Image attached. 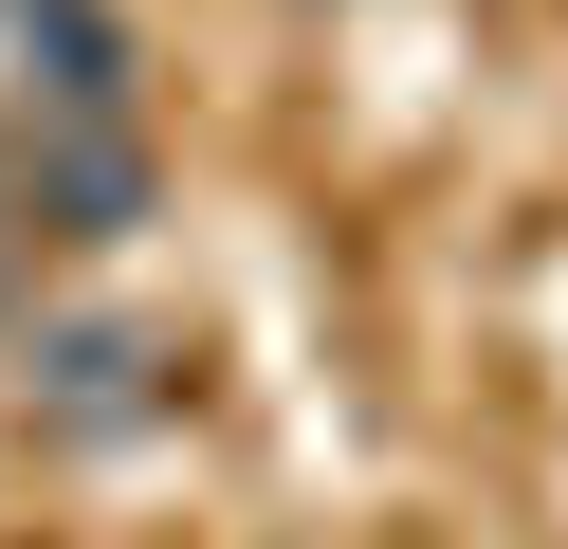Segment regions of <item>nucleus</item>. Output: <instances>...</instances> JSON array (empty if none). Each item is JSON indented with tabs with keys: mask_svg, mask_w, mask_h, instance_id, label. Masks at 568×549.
<instances>
[{
	"mask_svg": "<svg viewBox=\"0 0 568 549\" xmlns=\"http://www.w3.org/2000/svg\"><path fill=\"white\" fill-rule=\"evenodd\" d=\"M0 37H19L38 110H129V19L111 0H0Z\"/></svg>",
	"mask_w": 568,
	"mask_h": 549,
	"instance_id": "nucleus-2",
	"label": "nucleus"
},
{
	"mask_svg": "<svg viewBox=\"0 0 568 549\" xmlns=\"http://www.w3.org/2000/svg\"><path fill=\"white\" fill-rule=\"evenodd\" d=\"M148 329H129V312H74V329H38V403H55V421H148Z\"/></svg>",
	"mask_w": 568,
	"mask_h": 549,
	"instance_id": "nucleus-3",
	"label": "nucleus"
},
{
	"mask_svg": "<svg viewBox=\"0 0 568 549\" xmlns=\"http://www.w3.org/2000/svg\"><path fill=\"white\" fill-rule=\"evenodd\" d=\"M0 220H19V238H129V220H148V129H129V110H38V129H19V165H0Z\"/></svg>",
	"mask_w": 568,
	"mask_h": 549,
	"instance_id": "nucleus-1",
	"label": "nucleus"
}]
</instances>
